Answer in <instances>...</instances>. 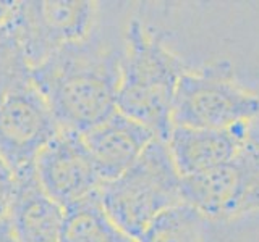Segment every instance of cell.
Instances as JSON below:
<instances>
[{
  "label": "cell",
  "mask_w": 259,
  "mask_h": 242,
  "mask_svg": "<svg viewBox=\"0 0 259 242\" xmlns=\"http://www.w3.org/2000/svg\"><path fill=\"white\" fill-rule=\"evenodd\" d=\"M121 45L104 34L101 24L81 42L65 45L31 71L60 128L86 133L115 113Z\"/></svg>",
  "instance_id": "cell-1"
},
{
  "label": "cell",
  "mask_w": 259,
  "mask_h": 242,
  "mask_svg": "<svg viewBox=\"0 0 259 242\" xmlns=\"http://www.w3.org/2000/svg\"><path fill=\"white\" fill-rule=\"evenodd\" d=\"M185 71L182 58L167 45L165 32L133 16L123 34L118 111L167 141L177 86Z\"/></svg>",
  "instance_id": "cell-2"
},
{
  "label": "cell",
  "mask_w": 259,
  "mask_h": 242,
  "mask_svg": "<svg viewBox=\"0 0 259 242\" xmlns=\"http://www.w3.org/2000/svg\"><path fill=\"white\" fill-rule=\"evenodd\" d=\"M101 202L110 220L138 240L154 220L182 202V176L170 155L167 141L156 137L135 163L105 183Z\"/></svg>",
  "instance_id": "cell-3"
},
{
  "label": "cell",
  "mask_w": 259,
  "mask_h": 242,
  "mask_svg": "<svg viewBox=\"0 0 259 242\" xmlns=\"http://www.w3.org/2000/svg\"><path fill=\"white\" fill-rule=\"evenodd\" d=\"M259 116V95L243 87L229 62L183 73L178 81L172 128L222 129Z\"/></svg>",
  "instance_id": "cell-4"
},
{
  "label": "cell",
  "mask_w": 259,
  "mask_h": 242,
  "mask_svg": "<svg viewBox=\"0 0 259 242\" xmlns=\"http://www.w3.org/2000/svg\"><path fill=\"white\" fill-rule=\"evenodd\" d=\"M182 202L206 220H235L259 212V128L227 165L182 177Z\"/></svg>",
  "instance_id": "cell-5"
},
{
  "label": "cell",
  "mask_w": 259,
  "mask_h": 242,
  "mask_svg": "<svg viewBox=\"0 0 259 242\" xmlns=\"http://www.w3.org/2000/svg\"><path fill=\"white\" fill-rule=\"evenodd\" d=\"M99 5L93 0L16 2L12 24L31 71L65 45L91 36L99 24Z\"/></svg>",
  "instance_id": "cell-6"
},
{
  "label": "cell",
  "mask_w": 259,
  "mask_h": 242,
  "mask_svg": "<svg viewBox=\"0 0 259 242\" xmlns=\"http://www.w3.org/2000/svg\"><path fill=\"white\" fill-rule=\"evenodd\" d=\"M60 129L46 97L32 81L0 100V155L16 174L34 168L40 150Z\"/></svg>",
  "instance_id": "cell-7"
},
{
  "label": "cell",
  "mask_w": 259,
  "mask_h": 242,
  "mask_svg": "<svg viewBox=\"0 0 259 242\" xmlns=\"http://www.w3.org/2000/svg\"><path fill=\"white\" fill-rule=\"evenodd\" d=\"M34 173L47 196L63 208L91 197L104 184L83 134L63 128L40 150Z\"/></svg>",
  "instance_id": "cell-8"
},
{
  "label": "cell",
  "mask_w": 259,
  "mask_h": 242,
  "mask_svg": "<svg viewBox=\"0 0 259 242\" xmlns=\"http://www.w3.org/2000/svg\"><path fill=\"white\" fill-rule=\"evenodd\" d=\"M251 123L222 129L172 128L167 145L182 177L217 169L235 158L249 134Z\"/></svg>",
  "instance_id": "cell-9"
},
{
  "label": "cell",
  "mask_w": 259,
  "mask_h": 242,
  "mask_svg": "<svg viewBox=\"0 0 259 242\" xmlns=\"http://www.w3.org/2000/svg\"><path fill=\"white\" fill-rule=\"evenodd\" d=\"M156 137L148 126L118 110L83 133L84 144L104 184L126 171Z\"/></svg>",
  "instance_id": "cell-10"
},
{
  "label": "cell",
  "mask_w": 259,
  "mask_h": 242,
  "mask_svg": "<svg viewBox=\"0 0 259 242\" xmlns=\"http://www.w3.org/2000/svg\"><path fill=\"white\" fill-rule=\"evenodd\" d=\"M16 194L10 212L15 242H63L65 208L40 188L34 168L16 174Z\"/></svg>",
  "instance_id": "cell-11"
},
{
  "label": "cell",
  "mask_w": 259,
  "mask_h": 242,
  "mask_svg": "<svg viewBox=\"0 0 259 242\" xmlns=\"http://www.w3.org/2000/svg\"><path fill=\"white\" fill-rule=\"evenodd\" d=\"M63 242H136L110 220L99 192L65 208Z\"/></svg>",
  "instance_id": "cell-12"
},
{
  "label": "cell",
  "mask_w": 259,
  "mask_h": 242,
  "mask_svg": "<svg viewBox=\"0 0 259 242\" xmlns=\"http://www.w3.org/2000/svg\"><path fill=\"white\" fill-rule=\"evenodd\" d=\"M206 218L180 204L162 213L136 242H206Z\"/></svg>",
  "instance_id": "cell-13"
},
{
  "label": "cell",
  "mask_w": 259,
  "mask_h": 242,
  "mask_svg": "<svg viewBox=\"0 0 259 242\" xmlns=\"http://www.w3.org/2000/svg\"><path fill=\"white\" fill-rule=\"evenodd\" d=\"M31 67L16 37L12 18L0 26V100L16 87L31 83Z\"/></svg>",
  "instance_id": "cell-14"
},
{
  "label": "cell",
  "mask_w": 259,
  "mask_h": 242,
  "mask_svg": "<svg viewBox=\"0 0 259 242\" xmlns=\"http://www.w3.org/2000/svg\"><path fill=\"white\" fill-rule=\"evenodd\" d=\"M16 173L0 155V232L10 231V212L16 194Z\"/></svg>",
  "instance_id": "cell-15"
},
{
  "label": "cell",
  "mask_w": 259,
  "mask_h": 242,
  "mask_svg": "<svg viewBox=\"0 0 259 242\" xmlns=\"http://www.w3.org/2000/svg\"><path fill=\"white\" fill-rule=\"evenodd\" d=\"M16 8V2H5V0H0V26L12 18V15Z\"/></svg>",
  "instance_id": "cell-16"
},
{
  "label": "cell",
  "mask_w": 259,
  "mask_h": 242,
  "mask_svg": "<svg viewBox=\"0 0 259 242\" xmlns=\"http://www.w3.org/2000/svg\"><path fill=\"white\" fill-rule=\"evenodd\" d=\"M0 242H15L13 237H12V234H10V231L0 232Z\"/></svg>",
  "instance_id": "cell-17"
}]
</instances>
